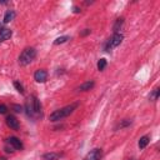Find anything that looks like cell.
Listing matches in <instances>:
<instances>
[{
  "label": "cell",
  "instance_id": "obj_2",
  "mask_svg": "<svg viewBox=\"0 0 160 160\" xmlns=\"http://www.w3.org/2000/svg\"><path fill=\"white\" fill-rule=\"evenodd\" d=\"M35 56H37V50L34 48H26L19 56V64L20 65H29L35 59Z\"/></svg>",
  "mask_w": 160,
  "mask_h": 160
},
{
  "label": "cell",
  "instance_id": "obj_20",
  "mask_svg": "<svg viewBox=\"0 0 160 160\" xmlns=\"http://www.w3.org/2000/svg\"><path fill=\"white\" fill-rule=\"evenodd\" d=\"M132 124V120H129V119H126V120H123L121 121V124H119V128L121 129V128H125V126H128V125H130Z\"/></svg>",
  "mask_w": 160,
  "mask_h": 160
},
{
  "label": "cell",
  "instance_id": "obj_7",
  "mask_svg": "<svg viewBox=\"0 0 160 160\" xmlns=\"http://www.w3.org/2000/svg\"><path fill=\"white\" fill-rule=\"evenodd\" d=\"M34 79H35L37 83H45L46 79H48V73L45 70H43V69H39V70L35 71Z\"/></svg>",
  "mask_w": 160,
  "mask_h": 160
},
{
  "label": "cell",
  "instance_id": "obj_11",
  "mask_svg": "<svg viewBox=\"0 0 160 160\" xmlns=\"http://www.w3.org/2000/svg\"><path fill=\"white\" fill-rule=\"evenodd\" d=\"M94 86H95V83H94L93 80H89V81L83 83V84L78 88V90H79V91H89V90H91Z\"/></svg>",
  "mask_w": 160,
  "mask_h": 160
},
{
  "label": "cell",
  "instance_id": "obj_12",
  "mask_svg": "<svg viewBox=\"0 0 160 160\" xmlns=\"http://www.w3.org/2000/svg\"><path fill=\"white\" fill-rule=\"evenodd\" d=\"M61 158V154L59 153H46L43 155L44 160H59Z\"/></svg>",
  "mask_w": 160,
  "mask_h": 160
},
{
  "label": "cell",
  "instance_id": "obj_1",
  "mask_svg": "<svg viewBox=\"0 0 160 160\" xmlns=\"http://www.w3.org/2000/svg\"><path fill=\"white\" fill-rule=\"evenodd\" d=\"M78 106H79L78 103H73V104L67 105V106H64V108H61V109H58V110H55V111H53V113L50 114L49 120H50V121H59V120H63L64 118H67V116H69L70 114H73V113L76 110Z\"/></svg>",
  "mask_w": 160,
  "mask_h": 160
},
{
  "label": "cell",
  "instance_id": "obj_6",
  "mask_svg": "<svg viewBox=\"0 0 160 160\" xmlns=\"http://www.w3.org/2000/svg\"><path fill=\"white\" fill-rule=\"evenodd\" d=\"M6 125L10 128V129H13V130H18L19 128H20V124H19V120L14 116V115H9V116H6Z\"/></svg>",
  "mask_w": 160,
  "mask_h": 160
},
{
  "label": "cell",
  "instance_id": "obj_16",
  "mask_svg": "<svg viewBox=\"0 0 160 160\" xmlns=\"http://www.w3.org/2000/svg\"><path fill=\"white\" fill-rule=\"evenodd\" d=\"M68 40H70V37L68 35H64V37H59L54 40V45H60V44H64V43H67Z\"/></svg>",
  "mask_w": 160,
  "mask_h": 160
},
{
  "label": "cell",
  "instance_id": "obj_23",
  "mask_svg": "<svg viewBox=\"0 0 160 160\" xmlns=\"http://www.w3.org/2000/svg\"><path fill=\"white\" fill-rule=\"evenodd\" d=\"M89 33H90V30H89V29H85V31H83L81 35H88Z\"/></svg>",
  "mask_w": 160,
  "mask_h": 160
},
{
  "label": "cell",
  "instance_id": "obj_8",
  "mask_svg": "<svg viewBox=\"0 0 160 160\" xmlns=\"http://www.w3.org/2000/svg\"><path fill=\"white\" fill-rule=\"evenodd\" d=\"M31 100H33V108H34L35 116H41V104H40L39 99L33 95V97H31Z\"/></svg>",
  "mask_w": 160,
  "mask_h": 160
},
{
  "label": "cell",
  "instance_id": "obj_9",
  "mask_svg": "<svg viewBox=\"0 0 160 160\" xmlns=\"http://www.w3.org/2000/svg\"><path fill=\"white\" fill-rule=\"evenodd\" d=\"M25 110H26L28 116H30V118H35V113H34L33 100H31V97H30V99H28L26 103H25Z\"/></svg>",
  "mask_w": 160,
  "mask_h": 160
},
{
  "label": "cell",
  "instance_id": "obj_22",
  "mask_svg": "<svg viewBox=\"0 0 160 160\" xmlns=\"http://www.w3.org/2000/svg\"><path fill=\"white\" fill-rule=\"evenodd\" d=\"M6 110H8L6 105H4V104L0 105V114H5V113H6Z\"/></svg>",
  "mask_w": 160,
  "mask_h": 160
},
{
  "label": "cell",
  "instance_id": "obj_13",
  "mask_svg": "<svg viewBox=\"0 0 160 160\" xmlns=\"http://www.w3.org/2000/svg\"><path fill=\"white\" fill-rule=\"evenodd\" d=\"M149 141H150V138H149L148 135H145V136H141V138H140V140H139L138 145H139V148L143 150V149H145V148L148 146Z\"/></svg>",
  "mask_w": 160,
  "mask_h": 160
},
{
  "label": "cell",
  "instance_id": "obj_24",
  "mask_svg": "<svg viewBox=\"0 0 160 160\" xmlns=\"http://www.w3.org/2000/svg\"><path fill=\"white\" fill-rule=\"evenodd\" d=\"M73 11H74V13H80L81 10H80V9H79L78 6H74V10H73Z\"/></svg>",
  "mask_w": 160,
  "mask_h": 160
},
{
  "label": "cell",
  "instance_id": "obj_5",
  "mask_svg": "<svg viewBox=\"0 0 160 160\" xmlns=\"http://www.w3.org/2000/svg\"><path fill=\"white\" fill-rule=\"evenodd\" d=\"M8 144H10V146L13 148V149H15V150H23L24 149V145H23V143H21V140L19 139V138H16V136H10V138H8Z\"/></svg>",
  "mask_w": 160,
  "mask_h": 160
},
{
  "label": "cell",
  "instance_id": "obj_4",
  "mask_svg": "<svg viewBox=\"0 0 160 160\" xmlns=\"http://www.w3.org/2000/svg\"><path fill=\"white\" fill-rule=\"evenodd\" d=\"M103 158V150L102 149H93L88 155L85 156V160H100Z\"/></svg>",
  "mask_w": 160,
  "mask_h": 160
},
{
  "label": "cell",
  "instance_id": "obj_14",
  "mask_svg": "<svg viewBox=\"0 0 160 160\" xmlns=\"http://www.w3.org/2000/svg\"><path fill=\"white\" fill-rule=\"evenodd\" d=\"M14 18H15V11H14V10H8V11L5 13V15H4V23L8 24V23H10L11 20H14Z\"/></svg>",
  "mask_w": 160,
  "mask_h": 160
},
{
  "label": "cell",
  "instance_id": "obj_19",
  "mask_svg": "<svg viewBox=\"0 0 160 160\" xmlns=\"http://www.w3.org/2000/svg\"><path fill=\"white\" fill-rule=\"evenodd\" d=\"M14 86H15V89H16L20 94H24V86H23L19 81H14Z\"/></svg>",
  "mask_w": 160,
  "mask_h": 160
},
{
  "label": "cell",
  "instance_id": "obj_21",
  "mask_svg": "<svg viewBox=\"0 0 160 160\" xmlns=\"http://www.w3.org/2000/svg\"><path fill=\"white\" fill-rule=\"evenodd\" d=\"M13 109H14V111H16V113H21V111H23V106L19 105V104H14V105H13Z\"/></svg>",
  "mask_w": 160,
  "mask_h": 160
},
{
  "label": "cell",
  "instance_id": "obj_3",
  "mask_svg": "<svg viewBox=\"0 0 160 160\" xmlns=\"http://www.w3.org/2000/svg\"><path fill=\"white\" fill-rule=\"evenodd\" d=\"M123 39H124L123 34H120V33H116V34H114V35L110 38V40L108 41L106 49H109V50H110V49H113V48H116V46H119V45L121 44Z\"/></svg>",
  "mask_w": 160,
  "mask_h": 160
},
{
  "label": "cell",
  "instance_id": "obj_15",
  "mask_svg": "<svg viewBox=\"0 0 160 160\" xmlns=\"http://www.w3.org/2000/svg\"><path fill=\"white\" fill-rule=\"evenodd\" d=\"M123 25H124V19H123V18L116 19V21H115V24H114V26H113V30H114V33H115V34H116L118 31L123 28Z\"/></svg>",
  "mask_w": 160,
  "mask_h": 160
},
{
  "label": "cell",
  "instance_id": "obj_10",
  "mask_svg": "<svg viewBox=\"0 0 160 160\" xmlns=\"http://www.w3.org/2000/svg\"><path fill=\"white\" fill-rule=\"evenodd\" d=\"M11 30L8 29V28H3V29H0V41H5L8 39H10L11 37Z\"/></svg>",
  "mask_w": 160,
  "mask_h": 160
},
{
  "label": "cell",
  "instance_id": "obj_17",
  "mask_svg": "<svg viewBox=\"0 0 160 160\" xmlns=\"http://www.w3.org/2000/svg\"><path fill=\"white\" fill-rule=\"evenodd\" d=\"M106 65H108V61H106V59H100L99 61H98V70L99 71H103L105 68H106Z\"/></svg>",
  "mask_w": 160,
  "mask_h": 160
},
{
  "label": "cell",
  "instance_id": "obj_18",
  "mask_svg": "<svg viewBox=\"0 0 160 160\" xmlns=\"http://www.w3.org/2000/svg\"><path fill=\"white\" fill-rule=\"evenodd\" d=\"M159 94H160V89H159V88L154 89V90H153V93L150 94L149 99H150L151 102H155V100H158V98H159Z\"/></svg>",
  "mask_w": 160,
  "mask_h": 160
}]
</instances>
